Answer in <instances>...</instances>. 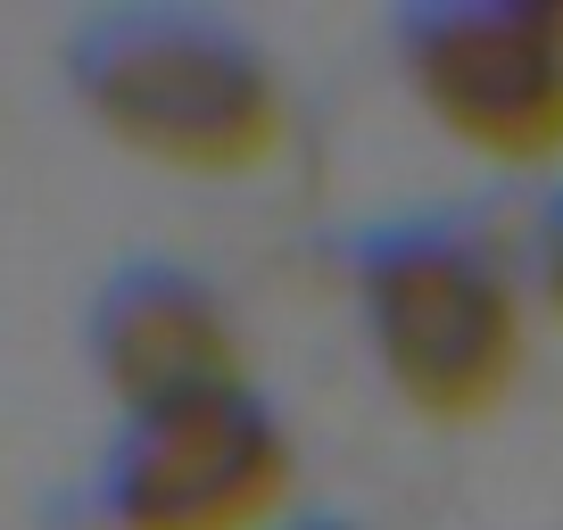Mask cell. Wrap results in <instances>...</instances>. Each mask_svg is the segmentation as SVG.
<instances>
[{"instance_id": "obj_1", "label": "cell", "mask_w": 563, "mask_h": 530, "mask_svg": "<svg viewBox=\"0 0 563 530\" xmlns=\"http://www.w3.org/2000/svg\"><path fill=\"white\" fill-rule=\"evenodd\" d=\"M67 84L108 142L175 175H249L282 150V84L208 9H100L67 42Z\"/></svg>"}, {"instance_id": "obj_2", "label": "cell", "mask_w": 563, "mask_h": 530, "mask_svg": "<svg viewBox=\"0 0 563 530\" xmlns=\"http://www.w3.org/2000/svg\"><path fill=\"white\" fill-rule=\"evenodd\" d=\"M356 307L422 423H481L522 373V290L473 224L406 216L356 241Z\"/></svg>"}, {"instance_id": "obj_3", "label": "cell", "mask_w": 563, "mask_h": 530, "mask_svg": "<svg viewBox=\"0 0 563 530\" xmlns=\"http://www.w3.org/2000/svg\"><path fill=\"white\" fill-rule=\"evenodd\" d=\"M389 51L431 124L473 158H563V0H415L389 18Z\"/></svg>"}, {"instance_id": "obj_4", "label": "cell", "mask_w": 563, "mask_h": 530, "mask_svg": "<svg viewBox=\"0 0 563 530\" xmlns=\"http://www.w3.org/2000/svg\"><path fill=\"white\" fill-rule=\"evenodd\" d=\"M290 431L249 382L133 415L91 481L100 530H265L290 497Z\"/></svg>"}, {"instance_id": "obj_5", "label": "cell", "mask_w": 563, "mask_h": 530, "mask_svg": "<svg viewBox=\"0 0 563 530\" xmlns=\"http://www.w3.org/2000/svg\"><path fill=\"white\" fill-rule=\"evenodd\" d=\"M84 349H91L100 389L124 407V423H133V415H158V407H183V398H208V389L249 382L232 307L216 299L199 274L158 265V257H141V265H124V274H108V283H100L91 323H84Z\"/></svg>"}, {"instance_id": "obj_6", "label": "cell", "mask_w": 563, "mask_h": 530, "mask_svg": "<svg viewBox=\"0 0 563 530\" xmlns=\"http://www.w3.org/2000/svg\"><path fill=\"white\" fill-rule=\"evenodd\" d=\"M547 283H555V299H563V199H555V216H547Z\"/></svg>"}, {"instance_id": "obj_7", "label": "cell", "mask_w": 563, "mask_h": 530, "mask_svg": "<svg viewBox=\"0 0 563 530\" xmlns=\"http://www.w3.org/2000/svg\"><path fill=\"white\" fill-rule=\"evenodd\" d=\"M290 530H349V522H332V514H316V522H290Z\"/></svg>"}]
</instances>
